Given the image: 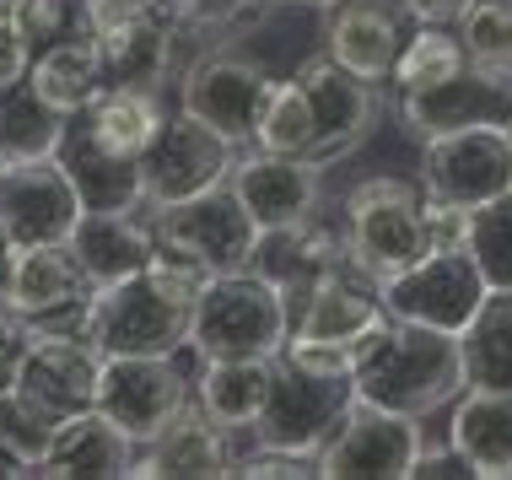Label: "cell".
I'll use <instances>...</instances> for the list:
<instances>
[{"mask_svg":"<svg viewBox=\"0 0 512 480\" xmlns=\"http://www.w3.org/2000/svg\"><path fill=\"white\" fill-rule=\"evenodd\" d=\"M205 281H211V270L200 259L157 243L146 270L92 292L81 335L98 340L103 356H173L189 346Z\"/></svg>","mask_w":512,"mask_h":480,"instance_id":"obj_1","label":"cell"},{"mask_svg":"<svg viewBox=\"0 0 512 480\" xmlns=\"http://www.w3.org/2000/svg\"><path fill=\"white\" fill-rule=\"evenodd\" d=\"M469 389L464 383V346L459 335L432 324H410L394 319L389 335L378 340V351L362 362L356 373V394L383 410H399V416H437V410H453V400Z\"/></svg>","mask_w":512,"mask_h":480,"instance_id":"obj_2","label":"cell"},{"mask_svg":"<svg viewBox=\"0 0 512 480\" xmlns=\"http://www.w3.org/2000/svg\"><path fill=\"white\" fill-rule=\"evenodd\" d=\"M286 335H292L286 292L259 265H248L205 281L189 346L200 356H281Z\"/></svg>","mask_w":512,"mask_h":480,"instance_id":"obj_3","label":"cell"},{"mask_svg":"<svg viewBox=\"0 0 512 480\" xmlns=\"http://www.w3.org/2000/svg\"><path fill=\"white\" fill-rule=\"evenodd\" d=\"M340 232L372 276L389 281L432 254V243H426V189L394 173L362 178L340 205Z\"/></svg>","mask_w":512,"mask_h":480,"instance_id":"obj_4","label":"cell"},{"mask_svg":"<svg viewBox=\"0 0 512 480\" xmlns=\"http://www.w3.org/2000/svg\"><path fill=\"white\" fill-rule=\"evenodd\" d=\"M76 22L98 38L108 81L146 92L168 87L173 44L189 27L173 11V0H76Z\"/></svg>","mask_w":512,"mask_h":480,"instance_id":"obj_5","label":"cell"},{"mask_svg":"<svg viewBox=\"0 0 512 480\" xmlns=\"http://www.w3.org/2000/svg\"><path fill=\"white\" fill-rule=\"evenodd\" d=\"M351 400H356V378H324V373H308V367L275 356L270 400H265V410H259L248 443L270 448V454L318 459V448L335 437Z\"/></svg>","mask_w":512,"mask_h":480,"instance_id":"obj_6","label":"cell"},{"mask_svg":"<svg viewBox=\"0 0 512 480\" xmlns=\"http://www.w3.org/2000/svg\"><path fill=\"white\" fill-rule=\"evenodd\" d=\"M189 405H195V351L189 346L173 356H108L103 362L98 410L135 437V448L162 437Z\"/></svg>","mask_w":512,"mask_h":480,"instance_id":"obj_7","label":"cell"},{"mask_svg":"<svg viewBox=\"0 0 512 480\" xmlns=\"http://www.w3.org/2000/svg\"><path fill=\"white\" fill-rule=\"evenodd\" d=\"M146 216H151V227H157V243L184 249L189 259H200L211 276L248 270L259 259V243H265V232L248 216V205L232 195V184H216L195 200L162 205V211H146Z\"/></svg>","mask_w":512,"mask_h":480,"instance_id":"obj_8","label":"cell"},{"mask_svg":"<svg viewBox=\"0 0 512 480\" xmlns=\"http://www.w3.org/2000/svg\"><path fill=\"white\" fill-rule=\"evenodd\" d=\"M421 443L426 432L415 416H399V410H383L356 394L313 464H318V480H410Z\"/></svg>","mask_w":512,"mask_h":480,"instance_id":"obj_9","label":"cell"},{"mask_svg":"<svg viewBox=\"0 0 512 480\" xmlns=\"http://www.w3.org/2000/svg\"><path fill=\"white\" fill-rule=\"evenodd\" d=\"M270 87H275V76L259 60L216 49V54L189 60L184 81H178V108L195 114L200 125H211L216 135H227L232 146H254V130H259L265 103H270Z\"/></svg>","mask_w":512,"mask_h":480,"instance_id":"obj_10","label":"cell"},{"mask_svg":"<svg viewBox=\"0 0 512 480\" xmlns=\"http://www.w3.org/2000/svg\"><path fill=\"white\" fill-rule=\"evenodd\" d=\"M486 297H491V286L480 276V265L469 249L426 254V259H415L410 270H399V276L383 281V308H389L394 319L432 324V329H448V335H464V324L480 313Z\"/></svg>","mask_w":512,"mask_h":480,"instance_id":"obj_11","label":"cell"},{"mask_svg":"<svg viewBox=\"0 0 512 480\" xmlns=\"http://www.w3.org/2000/svg\"><path fill=\"white\" fill-rule=\"evenodd\" d=\"M232 162H238V146L227 135H216L211 125H200L195 114H168L162 135L151 141V152L141 157V189H146V211H162V205L195 200L205 189L227 184Z\"/></svg>","mask_w":512,"mask_h":480,"instance_id":"obj_12","label":"cell"},{"mask_svg":"<svg viewBox=\"0 0 512 480\" xmlns=\"http://www.w3.org/2000/svg\"><path fill=\"white\" fill-rule=\"evenodd\" d=\"M421 189L464 211L512 189V135L502 125H469L421 141Z\"/></svg>","mask_w":512,"mask_h":480,"instance_id":"obj_13","label":"cell"},{"mask_svg":"<svg viewBox=\"0 0 512 480\" xmlns=\"http://www.w3.org/2000/svg\"><path fill=\"white\" fill-rule=\"evenodd\" d=\"M394 313L383 308V281L345 249L335 265H324L313 286L292 303V335L286 340H329V346H351L367 329L389 324Z\"/></svg>","mask_w":512,"mask_h":480,"instance_id":"obj_14","label":"cell"},{"mask_svg":"<svg viewBox=\"0 0 512 480\" xmlns=\"http://www.w3.org/2000/svg\"><path fill=\"white\" fill-rule=\"evenodd\" d=\"M87 200L71 184L60 157H38V162H6L0 173V227L11 232L17 249L33 243H71Z\"/></svg>","mask_w":512,"mask_h":480,"instance_id":"obj_15","label":"cell"},{"mask_svg":"<svg viewBox=\"0 0 512 480\" xmlns=\"http://www.w3.org/2000/svg\"><path fill=\"white\" fill-rule=\"evenodd\" d=\"M394 114L410 141H432V135L469 130V125H507L512 119V71L464 65L459 76L437 81L426 92H399Z\"/></svg>","mask_w":512,"mask_h":480,"instance_id":"obj_16","label":"cell"},{"mask_svg":"<svg viewBox=\"0 0 512 480\" xmlns=\"http://www.w3.org/2000/svg\"><path fill=\"white\" fill-rule=\"evenodd\" d=\"M232 195L248 205V216L259 232H292L313 222L318 195H324V168H313L308 157H281L265 146H238V162L227 173Z\"/></svg>","mask_w":512,"mask_h":480,"instance_id":"obj_17","label":"cell"},{"mask_svg":"<svg viewBox=\"0 0 512 480\" xmlns=\"http://www.w3.org/2000/svg\"><path fill=\"white\" fill-rule=\"evenodd\" d=\"M297 81L313 103V125H318V141H313V168H329V162L351 157L356 146L372 135V119H378V87L362 81L356 71H345L335 54H313V60L297 65Z\"/></svg>","mask_w":512,"mask_h":480,"instance_id":"obj_18","label":"cell"},{"mask_svg":"<svg viewBox=\"0 0 512 480\" xmlns=\"http://www.w3.org/2000/svg\"><path fill=\"white\" fill-rule=\"evenodd\" d=\"M103 346L81 329H38L33 351H27L17 389L33 405H44L54 421L76 416V410L98 405V383H103Z\"/></svg>","mask_w":512,"mask_h":480,"instance_id":"obj_19","label":"cell"},{"mask_svg":"<svg viewBox=\"0 0 512 480\" xmlns=\"http://www.w3.org/2000/svg\"><path fill=\"white\" fill-rule=\"evenodd\" d=\"M92 292L98 286H92L87 265H81L71 243H33V249H17L6 303L38 329H81Z\"/></svg>","mask_w":512,"mask_h":480,"instance_id":"obj_20","label":"cell"},{"mask_svg":"<svg viewBox=\"0 0 512 480\" xmlns=\"http://www.w3.org/2000/svg\"><path fill=\"white\" fill-rule=\"evenodd\" d=\"M415 11L405 0H340L329 6V33L324 49L335 54L345 71H356L362 81H394V65L405 54L410 33H415Z\"/></svg>","mask_w":512,"mask_h":480,"instance_id":"obj_21","label":"cell"},{"mask_svg":"<svg viewBox=\"0 0 512 480\" xmlns=\"http://www.w3.org/2000/svg\"><path fill=\"white\" fill-rule=\"evenodd\" d=\"M232 475V432L216 427L200 405H189L162 437L135 448L130 480H216Z\"/></svg>","mask_w":512,"mask_h":480,"instance_id":"obj_22","label":"cell"},{"mask_svg":"<svg viewBox=\"0 0 512 480\" xmlns=\"http://www.w3.org/2000/svg\"><path fill=\"white\" fill-rule=\"evenodd\" d=\"M130 470H135V437L119 421H108L98 405L65 416L44 464H38V475L49 480H119Z\"/></svg>","mask_w":512,"mask_h":480,"instance_id":"obj_23","label":"cell"},{"mask_svg":"<svg viewBox=\"0 0 512 480\" xmlns=\"http://www.w3.org/2000/svg\"><path fill=\"white\" fill-rule=\"evenodd\" d=\"M270 383H275V356H200L195 351V405L232 437L254 432L259 410L270 400Z\"/></svg>","mask_w":512,"mask_h":480,"instance_id":"obj_24","label":"cell"},{"mask_svg":"<svg viewBox=\"0 0 512 480\" xmlns=\"http://www.w3.org/2000/svg\"><path fill=\"white\" fill-rule=\"evenodd\" d=\"M27 81H33V92L54 108V114H65V119L81 114V108L103 92V81H108L98 38L76 22L65 38H54V44H44V49L33 54V71H27Z\"/></svg>","mask_w":512,"mask_h":480,"instance_id":"obj_25","label":"cell"},{"mask_svg":"<svg viewBox=\"0 0 512 480\" xmlns=\"http://www.w3.org/2000/svg\"><path fill=\"white\" fill-rule=\"evenodd\" d=\"M54 157L65 162V173H71V184L81 189L87 211H146L141 162L103 152L76 114H71V125H65V141H60V152H54Z\"/></svg>","mask_w":512,"mask_h":480,"instance_id":"obj_26","label":"cell"},{"mask_svg":"<svg viewBox=\"0 0 512 480\" xmlns=\"http://www.w3.org/2000/svg\"><path fill=\"white\" fill-rule=\"evenodd\" d=\"M71 249L81 254L92 286H114L124 276L151 265L157 254V227L141 222V211H87L71 238Z\"/></svg>","mask_w":512,"mask_h":480,"instance_id":"obj_27","label":"cell"},{"mask_svg":"<svg viewBox=\"0 0 512 480\" xmlns=\"http://www.w3.org/2000/svg\"><path fill=\"white\" fill-rule=\"evenodd\" d=\"M81 125L87 135L114 157H130L141 162L151 152V141L162 135L168 114H162V92H146V87H119V81H103V92L81 108Z\"/></svg>","mask_w":512,"mask_h":480,"instance_id":"obj_28","label":"cell"},{"mask_svg":"<svg viewBox=\"0 0 512 480\" xmlns=\"http://www.w3.org/2000/svg\"><path fill=\"white\" fill-rule=\"evenodd\" d=\"M448 443L475 464L480 480H512V394L464 389L448 416Z\"/></svg>","mask_w":512,"mask_h":480,"instance_id":"obj_29","label":"cell"},{"mask_svg":"<svg viewBox=\"0 0 512 480\" xmlns=\"http://www.w3.org/2000/svg\"><path fill=\"white\" fill-rule=\"evenodd\" d=\"M464 383L469 389L512 394V292H491L464 324Z\"/></svg>","mask_w":512,"mask_h":480,"instance_id":"obj_30","label":"cell"},{"mask_svg":"<svg viewBox=\"0 0 512 480\" xmlns=\"http://www.w3.org/2000/svg\"><path fill=\"white\" fill-rule=\"evenodd\" d=\"M65 125H71V119L54 114V108L33 92V81H17V87L0 92V157L6 162L54 157L65 141Z\"/></svg>","mask_w":512,"mask_h":480,"instance_id":"obj_31","label":"cell"},{"mask_svg":"<svg viewBox=\"0 0 512 480\" xmlns=\"http://www.w3.org/2000/svg\"><path fill=\"white\" fill-rule=\"evenodd\" d=\"M464 65H469V54L459 44V33H448L442 22H421L410 33L405 54H399V65H394V92H426V87H437V81L459 76Z\"/></svg>","mask_w":512,"mask_h":480,"instance_id":"obj_32","label":"cell"},{"mask_svg":"<svg viewBox=\"0 0 512 480\" xmlns=\"http://www.w3.org/2000/svg\"><path fill=\"white\" fill-rule=\"evenodd\" d=\"M313 141H318V125H313V103H308V92H302V81L297 76L275 81L265 114H259L254 146L281 152V157H313Z\"/></svg>","mask_w":512,"mask_h":480,"instance_id":"obj_33","label":"cell"},{"mask_svg":"<svg viewBox=\"0 0 512 480\" xmlns=\"http://www.w3.org/2000/svg\"><path fill=\"white\" fill-rule=\"evenodd\" d=\"M469 254L491 292H512V189L469 211Z\"/></svg>","mask_w":512,"mask_h":480,"instance_id":"obj_34","label":"cell"},{"mask_svg":"<svg viewBox=\"0 0 512 480\" xmlns=\"http://www.w3.org/2000/svg\"><path fill=\"white\" fill-rule=\"evenodd\" d=\"M459 44L469 65L512 71V0H475L459 17Z\"/></svg>","mask_w":512,"mask_h":480,"instance_id":"obj_35","label":"cell"},{"mask_svg":"<svg viewBox=\"0 0 512 480\" xmlns=\"http://www.w3.org/2000/svg\"><path fill=\"white\" fill-rule=\"evenodd\" d=\"M54 432H60V421H54L44 405L27 400L17 383H11V389H0V443L17 448V454L33 464V475H38V464H44V454H49Z\"/></svg>","mask_w":512,"mask_h":480,"instance_id":"obj_36","label":"cell"},{"mask_svg":"<svg viewBox=\"0 0 512 480\" xmlns=\"http://www.w3.org/2000/svg\"><path fill=\"white\" fill-rule=\"evenodd\" d=\"M33 335H38L33 319H22L11 303H0V389H11V383H17L27 351H33Z\"/></svg>","mask_w":512,"mask_h":480,"instance_id":"obj_37","label":"cell"},{"mask_svg":"<svg viewBox=\"0 0 512 480\" xmlns=\"http://www.w3.org/2000/svg\"><path fill=\"white\" fill-rule=\"evenodd\" d=\"M232 475L238 480H308L318 475L313 459H292V454H270V448H248V454H232Z\"/></svg>","mask_w":512,"mask_h":480,"instance_id":"obj_38","label":"cell"},{"mask_svg":"<svg viewBox=\"0 0 512 480\" xmlns=\"http://www.w3.org/2000/svg\"><path fill=\"white\" fill-rule=\"evenodd\" d=\"M426 243H432V254L469 249V211H464V205L426 195Z\"/></svg>","mask_w":512,"mask_h":480,"instance_id":"obj_39","label":"cell"},{"mask_svg":"<svg viewBox=\"0 0 512 480\" xmlns=\"http://www.w3.org/2000/svg\"><path fill=\"white\" fill-rule=\"evenodd\" d=\"M453 475H475V464L453 443H421V454L410 464V480H453Z\"/></svg>","mask_w":512,"mask_h":480,"instance_id":"obj_40","label":"cell"},{"mask_svg":"<svg viewBox=\"0 0 512 480\" xmlns=\"http://www.w3.org/2000/svg\"><path fill=\"white\" fill-rule=\"evenodd\" d=\"M27 71H33V44L11 22H0V92L27 81Z\"/></svg>","mask_w":512,"mask_h":480,"instance_id":"obj_41","label":"cell"},{"mask_svg":"<svg viewBox=\"0 0 512 480\" xmlns=\"http://www.w3.org/2000/svg\"><path fill=\"white\" fill-rule=\"evenodd\" d=\"M248 6H254V0H173V11L189 27H227V22H238Z\"/></svg>","mask_w":512,"mask_h":480,"instance_id":"obj_42","label":"cell"},{"mask_svg":"<svg viewBox=\"0 0 512 480\" xmlns=\"http://www.w3.org/2000/svg\"><path fill=\"white\" fill-rule=\"evenodd\" d=\"M405 6L415 11V22H442V27H453L469 6H475V0H405Z\"/></svg>","mask_w":512,"mask_h":480,"instance_id":"obj_43","label":"cell"},{"mask_svg":"<svg viewBox=\"0 0 512 480\" xmlns=\"http://www.w3.org/2000/svg\"><path fill=\"white\" fill-rule=\"evenodd\" d=\"M11 265H17V243H11V232L0 227V303L11 297Z\"/></svg>","mask_w":512,"mask_h":480,"instance_id":"obj_44","label":"cell"},{"mask_svg":"<svg viewBox=\"0 0 512 480\" xmlns=\"http://www.w3.org/2000/svg\"><path fill=\"white\" fill-rule=\"evenodd\" d=\"M11 475H33V464H27L17 448H6L0 443V480H11Z\"/></svg>","mask_w":512,"mask_h":480,"instance_id":"obj_45","label":"cell"},{"mask_svg":"<svg viewBox=\"0 0 512 480\" xmlns=\"http://www.w3.org/2000/svg\"><path fill=\"white\" fill-rule=\"evenodd\" d=\"M265 6H308V11H329V6H340V0H265Z\"/></svg>","mask_w":512,"mask_h":480,"instance_id":"obj_46","label":"cell"},{"mask_svg":"<svg viewBox=\"0 0 512 480\" xmlns=\"http://www.w3.org/2000/svg\"><path fill=\"white\" fill-rule=\"evenodd\" d=\"M502 130H507V135H512V119H507V125H502Z\"/></svg>","mask_w":512,"mask_h":480,"instance_id":"obj_47","label":"cell"},{"mask_svg":"<svg viewBox=\"0 0 512 480\" xmlns=\"http://www.w3.org/2000/svg\"><path fill=\"white\" fill-rule=\"evenodd\" d=\"M0 173H6V157H0Z\"/></svg>","mask_w":512,"mask_h":480,"instance_id":"obj_48","label":"cell"}]
</instances>
